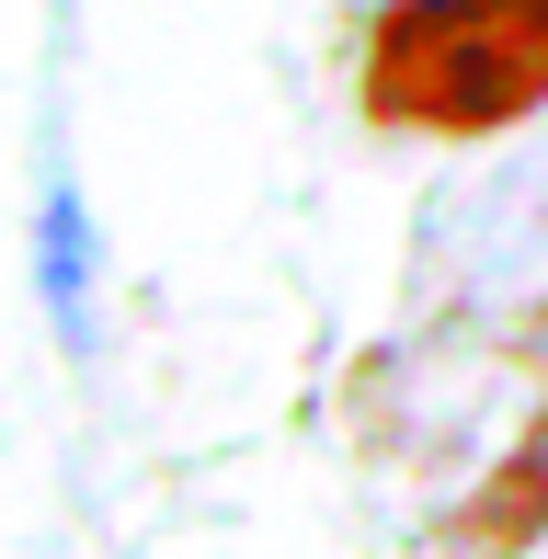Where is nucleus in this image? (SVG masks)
Wrapping results in <instances>:
<instances>
[{
    "label": "nucleus",
    "instance_id": "1",
    "mask_svg": "<svg viewBox=\"0 0 548 559\" xmlns=\"http://www.w3.org/2000/svg\"><path fill=\"white\" fill-rule=\"evenodd\" d=\"M366 126L491 138L548 104V0H389L355 69Z\"/></svg>",
    "mask_w": 548,
    "mask_h": 559
},
{
    "label": "nucleus",
    "instance_id": "2",
    "mask_svg": "<svg viewBox=\"0 0 548 559\" xmlns=\"http://www.w3.org/2000/svg\"><path fill=\"white\" fill-rule=\"evenodd\" d=\"M35 274H46V320H58V343H92V217H81V194H46V217H35Z\"/></svg>",
    "mask_w": 548,
    "mask_h": 559
},
{
    "label": "nucleus",
    "instance_id": "3",
    "mask_svg": "<svg viewBox=\"0 0 548 559\" xmlns=\"http://www.w3.org/2000/svg\"><path fill=\"white\" fill-rule=\"evenodd\" d=\"M537 514H548V445H537V456H514V468L491 479V502L468 514V537H480V548H526V525H537Z\"/></svg>",
    "mask_w": 548,
    "mask_h": 559
}]
</instances>
